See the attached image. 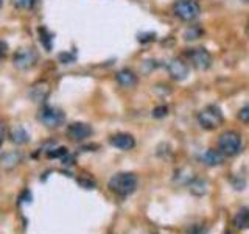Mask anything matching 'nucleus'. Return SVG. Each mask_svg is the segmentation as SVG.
<instances>
[{"instance_id": "obj_18", "label": "nucleus", "mask_w": 249, "mask_h": 234, "mask_svg": "<svg viewBox=\"0 0 249 234\" xmlns=\"http://www.w3.org/2000/svg\"><path fill=\"white\" fill-rule=\"evenodd\" d=\"M37 33H39V41H41V42L44 44V47H45V50H47V52H50L53 38H52V35L49 33V30H47L45 27H39V28H37Z\"/></svg>"}, {"instance_id": "obj_7", "label": "nucleus", "mask_w": 249, "mask_h": 234, "mask_svg": "<svg viewBox=\"0 0 249 234\" xmlns=\"http://www.w3.org/2000/svg\"><path fill=\"white\" fill-rule=\"evenodd\" d=\"M187 58L190 59L192 66L198 70H207L212 66V55L204 47H198V49H189L187 52Z\"/></svg>"}, {"instance_id": "obj_9", "label": "nucleus", "mask_w": 249, "mask_h": 234, "mask_svg": "<svg viewBox=\"0 0 249 234\" xmlns=\"http://www.w3.org/2000/svg\"><path fill=\"white\" fill-rule=\"evenodd\" d=\"M167 70H168V75L176 81L187 80V77L190 74L189 64H187L182 58H171L167 62Z\"/></svg>"}, {"instance_id": "obj_5", "label": "nucleus", "mask_w": 249, "mask_h": 234, "mask_svg": "<svg viewBox=\"0 0 249 234\" xmlns=\"http://www.w3.org/2000/svg\"><path fill=\"white\" fill-rule=\"evenodd\" d=\"M37 120L47 128H59L66 122V114L58 108L42 106L37 111Z\"/></svg>"}, {"instance_id": "obj_24", "label": "nucleus", "mask_w": 249, "mask_h": 234, "mask_svg": "<svg viewBox=\"0 0 249 234\" xmlns=\"http://www.w3.org/2000/svg\"><path fill=\"white\" fill-rule=\"evenodd\" d=\"M6 50H8V47L3 41H0V59H3L5 58V55H6Z\"/></svg>"}, {"instance_id": "obj_20", "label": "nucleus", "mask_w": 249, "mask_h": 234, "mask_svg": "<svg viewBox=\"0 0 249 234\" xmlns=\"http://www.w3.org/2000/svg\"><path fill=\"white\" fill-rule=\"evenodd\" d=\"M37 0H11V5L18 10H31Z\"/></svg>"}, {"instance_id": "obj_19", "label": "nucleus", "mask_w": 249, "mask_h": 234, "mask_svg": "<svg viewBox=\"0 0 249 234\" xmlns=\"http://www.w3.org/2000/svg\"><path fill=\"white\" fill-rule=\"evenodd\" d=\"M202 28L199 25H192L185 30V33H184V38H185V41H196V39H199L202 36Z\"/></svg>"}, {"instance_id": "obj_25", "label": "nucleus", "mask_w": 249, "mask_h": 234, "mask_svg": "<svg viewBox=\"0 0 249 234\" xmlns=\"http://www.w3.org/2000/svg\"><path fill=\"white\" fill-rule=\"evenodd\" d=\"M3 137H5V125H3L2 119H0V147L3 144Z\"/></svg>"}, {"instance_id": "obj_16", "label": "nucleus", "mask_w": 249, "mask_h": 234, "mask_svg": "<svg viewBox=\"0 0 249 234\" xmlns=\"http://www.w3.org/2000/svg\"><path fill=\"white\" fill-rule=\"evenodd\" d=\"M233 226L240 231L249 230V208L240 209L235 214V217H233Z\"/></svg>"}, {"instance_id": "obj_12", "label": "nucleus", "mask_w": 249, "mask_h": 234, "mask_svg": "<svg viewBox=\"0 0 249 234\" xmlns=\"http://www.w3.org/2000/svg\"><path fill=\"white\" fill-rule=\"evenodd\" d=\"M115 80H117V83L122 86V88L129 89V88H134V86L137 84L139 78H137V75L132 72L131 69H122V70L117 72Z\"/></svg>"}, {"instance_id": "obj_11", "label": "nucleus", "mask_w": 249, "mask_h": 234, "mask_svg": "<svg viewBox=\"0 0 249 234\" xmlns=\"http://www.w3.org/2000/svg\"><path fill=\"white\" fill-rule=\"evenodd\" d=\"M49 94H50L49 84H47L45 81H39L30 88L28 97L31 101H35V103H42V101H45L47 97H49Z\"/></svg>"}, {"instance_id": "obj_14", "label": "nucleus", "mask_w": 249, "mask_h": 234, "mask_svg": "<svg viewBox=\"0 0 249 234\" xmlns=\"http://www.w3.org/2000/svg\"><path fill=\"white\" fill-rule=\"evenodd\" d=\"M10 139L16 145H23V144L30 142V135L27 133L25 128L20 127V125H16V127H13L10 131Z\"/></svg>"}, {"instance_id": "obj_1", "label": "nucleus", "mask_w": 249, "mask_h": 234, "mask_svg": "<svg viewBox=\"0 0 249 234\" xmlns=\"http://www.w3.org/2000/svg\"><path fill=\"white\" fill-rule=\"evenodd\" d=\"M139 184V179L134 174L131 172H120V174H115L111 179H109L107 187L111 189L119 197H128L132 192H136Z\"/></svg>"}, {"instance_id": "obj_23", "label": "nucleus", "mask_w": 249, "mask_h": 234, "mask_svg": "<svg viewBox=\"0 0 249 234\" xmlns=\"http://www.w3.org/2000/svg\"><path fill=\"white\" fill-rule=\"evenodd\" d=\"M47 155H49V158H59V156L67 155V148L59 147V148H56V150H54V152H49Z\"/></svg>"}, {"instance_id": "obj_27", "label": "nucleus", "mask_w": 249, "mask_h": 234, "mask_svg": "<svg viewBox=\"0 0 249 234\" xmlns=\"http://www.w3.org/2000/svg\"><path fill=\"white\" fill-rule=\"evenodd\" d=\"M246 31H248V35H249V22H248V28H246Z\"/></svg>"}, {"instance_id": "obj_13", "label": "nucleus", "mask_w": 249, "mask_h": 234, "mask_svg": "<svg viewBox=\"0 0 249 234\" xmlns=\"http://www.w3.org/2000/svg\"><path fill=\"white\" fill-rule=\"evenodd\" d=\"M224 161V156L220 150H206L201 156V162L206 164L209 167H216V166H221Z\"/></svg>"}, {"instance_id": "obj_2", "label": "nucleus", "mask_w": 249, "mask_h": 234, "mask_svg": "<svg viewBox=\"0 0 249 234\" xmlns=\"http://www.w3.org/2000/svg\"><path fill=\"white\" fill-rule=\"evenodd\" d=\"M218 150L223 153V156H229V158L237 156L241 150L240 133L233 130L223 131L220 135V139H218Z\"/></svg>"}, {"instance_id": "obj_15", "label": "nucleus", "mask_w": 249, "mask_h": 234, "mask_svg": "<svg viewBox=\"0 0 249 234\" xmlns=\"http://www.w3.org/2000/svg\"><path fill=\"white\" fill-rule=\"evenodd\" d=\"M19 162H22V153L14 150L10 153H5L2 156V159H0V166L6 170H10V169H14Z\"/></svg>"}, {"instance_id": "obj_17", "label": "nucleus", "mask_w": 249, "mask_h": 234, "mask_svg": "<svg viewBox=\"0 0 249 234\" xmlns=\"http://www.w3.org/2000/svg\"><path fill=\"white\" fill-rule=\"evenodd\" d=\"M190 192L193 195H196V197H202V195H206L207 191H209V186L206 181H202V179H193L190 181Z\"/></svg>"}, {"instance_id": "obj_6", "label": "nucleus", "mask_w": 249, "mask_h": 234, "mask_svg": "<svg viewBox=\"0 0 249 234\" xmlns=\"http://www.w3.org/2000/svg\"><path fill=\"white\" fill-rule=\"evenodd\" d=\"M37 62V52L31 47H23L14 53L13 57V64L19 70H30L36 66Z\"/></svg>"}, {"instance_id": "obj_8", "label": "nucleus", "mask_w": 249, "mask_h": 234, "mask_svg": "<svg viewBox=\"0 0 249 234\" xmlns=\"http://www.w3.org/2000/svg\"><path fill=\"white\" fill-rule=\"evenodd\" d=\"M66 135L70 140H75V142H81V140L89 139L93 135V128L89 123L86 122H72L67 125L66 128Z\"/></svg>"}, {"instance_id": "obj_10", "label": "nucleus", "mask_w": 249, "mask_h": 234, "mask_svg": "<svg viewBox=\"0 0 249 234\" xmlns=\"http://www.w3.org/2000/svg\"><path fill=\"white\" fill-rule=\"evenodd\" d=\"M109 144L115 148H119V150L128 152L136 147V139L132 135H129V133H115V135L109 137Z\"/></svg>"}, {"instance_id": "obj_29", "label": "nucleus", "mask_w": 249, "mask_h": 234, "mask_svg": "<svg viewBox=\"0 0 249 234\" xmlns=\"http://www.w3.org/2000/svg\"><path fill=\"white\" fill-rule=\"evenodd\" d=\"M228 234H232V233H228Z\"/></svg>"}, {"instance_id": "obj_22", "label": "nucleus", "mask_w": 249, "mask_h": 234, "mask_svg": "<svg viewBox=\"0 0 249 234\" xmlns=\"http://www.w3.org/2000/svg\"><path fill=\"white\" fill-rule=\"evenodd\" d=\"M167 114H168V106H165V105L153 109V117H156V119H162V117H165Z\"/></svg>"}, {"instance_id": "obj_4", "label": "nucleus", "mask_w": 249, "mask_h": 234, "mask_svg": "<svg viewBox=\"0 0 249 234\" xmlns=\"http://www.w3.org/2000/svg\"><path fill=\"white\" fill-rule=\"evenodd\" d=\"M173 14L179 20L192 22L201 14V6L196 0H176L173 3Z\"/></svg>"}, {"instance_id": "obj_21", "label": "nucleus", "mask_w": 249, "mask_h": 234, "mask_svg": "<svg viewBox=\"0 0 249 234\" xmlns=\"http://www.w3.org/2000/svg\"><path fill=\"white\" fill-rule=\"evenodd\" d=\"M237 117L240 122L249 123V105H245L243 108H240V111L237 113Z\"/></svg>"}, {"instance_id": "obj_28", "label": "nucleus", "mask_w": 249, "mask_h": 234, "mask_svg": "<svg viewBox=\"0 0 249 234\" xmlns=\"http://www.w3.org/2000/svg\"><path fill=\"white\" fill-rule=\"evenodd\" d=\"M2 5H3V0H0V8H2Z\"/></svg>"}, {"instance_id": "obj_3", "label": "nucleus", "mask_w": 249, "mask_h": 234, "mask_svg": "<svg viewBox=\"0 0 249 234\" xmlns=\"http://www.w3.org/2000/svg\"><path fill=\"white\" fill-rule=\"evenodd\" d=\"M223 120H224L223 113L216 105H209L198 113V122L201 127L207 131L216 130L223 123Z\"/></svg>"}, {"instance_id": "obj_26", "label": "nucleus", "mask_w": 249, "mask_h": 234, "mask_svg": "<svg viewBox=\"0 0 249 234\" xmlns=\"http://www.w3.org/2000/svg\"><path fill=\"white\" fill-rule=\"evenodd\" d=\"M59 58H61V59H64V64H69V62H72V61H73V57H70L69 53H62V55H59Z\"/></svg>"}]
</instances>
